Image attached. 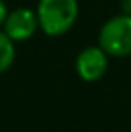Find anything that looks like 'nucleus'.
I'll list each match as a JSON object with an SVG mask.
<instances>
[{
	"instance_id": "7",
	"label": "nucleus",
	"mask_w": 131,
	"mask_h": 132,
	"mask_svg": "<svg viewBox=\"0 0 131 132\" xmlns=\"http://www.w3.org/2000/svg\"><path fill=\"white\" fill-rule=\"evenodd\" d=\"M120 9L124 14H131V0H122L120 2Z\"/></svg>"
},
{
	"instance_id": "5",
	"label": "nucleus",
	"mask_w": 131,
	"mask_h": 132,
	"mask_svg": "<svg viewBox=\"0 0 131 132\" xmlns=\"http://www.w3.org/2000/svg\"><path fill=\"white\" fill-rule=\"evenodd\" d=\"M15 61V41L0 30V73L7 71Z\"/></svg>"
},
{
	"instance_id": "3",
	"label": "nucleus",
	"mask_w": 131,
	"mask_h": 132,
	"mask_svg": "<svg viewBox=\"0 0 131 132\" xmlns=\"http://www.w3.org/2000/svg\"><path fill=\"white\" fill-rule=\"evenodd\" d=\"M106 70H108V54L99 45L86 46L77 54L75 71L83 80L95 82L104 77Z\"/></svg>"
},
{
	"instance_id": "4",
	"label": "nucleus",
	"mask_w": 131,
	"mask_h": 132,
	"mask_svg": "<svg viewBox=\"0 0 131 132\" xmlns=\"http://www.w3.org/2000/svg\"><path fill=\"white\" fill-rule=\"evenodd\" d=\"M40 27L38 14L31 9H15L7 14L4 22V32L13 39V41H25L29 39Z\"/></svg>"
},
{
	"instance_id": "2",
	"label": "nucleus",
	"mask_w": 131,
	"mask_h": 132,
	"mask_svg": "<svg viewBox=\"0 0 131 132\" xmlns=\"http://www.w3.org/2000/svg\"><path fill=\"white\" fill-rule=\"evenodd\" d=\"M99 46L111 57L131 55V14L111 16L99 30Z\"/></svg>"
},
{
	"instance_id": "6",
	"label": "nucleus",
	"mask_w": 131,
	"mask_h": 132,
	"mask_svg": "<svg viewBox=\"0 0 131 132\" xmlns=\"http://www.w3.org/2000/svg\"><path fill=\"white\" fill-rule=\"evenodd\" d=\"M7 14H9V13H7V7H5V4H4V2L0 0V25H2V23L5 22Z\"/></svg>"
},
{
	"instance_id": "1",
	"label": "nucleus",
	"mask_w": 131,
	"mask_h": 132,
	"mask_svg": "<svg viewBox=\"0 0 131 132\" xmlns=\"http://www.w3.org/2000/svg\"><path fill=\"white\" fill-rule=\"evenodd\" d=\"M36 14L40 29L47 36L56 38L72 29L79 14V5L77 0H40Z\"/></svg>"
}]
</instances>
